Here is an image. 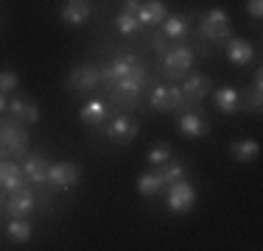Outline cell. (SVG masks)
<instances>
[{"instance_id":"cell-1","label":"cell","mask_w":263,"mask_h":251,"mask_svg":"<svg viewBox=\"0 0 263 251\" xmlns=\"http://www.w3.org/2000/svg\"><path fill=\"white\" fill-rule=\"evenodd\" d=\"M146 81H148V73H146V67L140 65V67H135L129 75H123V78L109 81V84H106V92H109L121 106H135Z\"/></svg>"},{"instance_id":"cell-2","label":"cell","mask_w":263,"mask_h":251,"mask_svg":"<svg viewBox=\"0 0 263 251\" xmlns=\"http://www.w3.org/2000/svg\"><path fill=\"white\" fill-rule=\"evenodd\" d=\"M31 140L23 129V123L11 120H0V154H11V156H23L28 151Z\"/></svg>"},{"instance_id":"cell-3","label":"cell","mask_w":263,"mask_h":251,"mask_svg":"<svg viewBox=\"0 0 263 251\" xmlns=\"http://www.w3.org/2000/svg\"><path fill=\"white\" fill-rule=\"evenodd\" d=\"M98 84H101V73H98V67L76 65L70 70V75H67V81H65V90L70 92V95H76V98H84V95H90Z\"/></svg>"},{"instance_id":"cell-4","label":"cell","mask_w":263,"mask_h":251,"mask_svg":"<svg viewBox=\"0 0 263 251\" xmlns=\"http://www.w3.org/2000/svg\"><path fill=\"white\" fill-rule=\"evenodd\" d=\"M199 36L208 42H224L230 39V14L224 9H210L199 20Z\"/></svg>"},{"instance_id":"cell-5","label":"cell","mask_w":263,"mask_h":251,"mask_svg":"<svg viewBox=\"0 0 263 251\" xmlns=\"http://www.w3.org/2000/svg\"><path fill=\"white\" fill-rule=\"evenodd\" d=\"M162 67H165L168 78H185L193 67V50L185 48V45L165 50V53H162Z\"/></svg>"},{"instance_id":"cell-6","label":"cell","mask_w":263,"mask_h":251,"mask_svg":"<svg viewBox=\"0 0 263 251\" xmlns=\"http://www.w3.org/2000/svg\"><path fill=\"white\" fill-rule=\"evenodd\" d=\"M48 184L59 187V190H70V187H76L81 181V168L76 162H53V165H48Z\"/></svg>"},{"instance_id":"cell-7","label":"cell","mask_w":263,"mask_h":251,"mask_svg":"<svg viewBox=\"0 0 263 251\" xmlns=\"http://www.w3.org/2000/svg\"><path fill=\"white\" fill-rule=\"evenodd\" d=\"M104 134L109 137L112 142H118V145H129V142L137 137V123L132 120L129 115H115L112 120L106 117V123H104Z\"/></svg>"},{"instance_id":"cell-8","label":"cell","mask_w":263,"mask_h":251,"mask_svg":"<svg viewBox=\"0 0 263 251\" xmlns=\"http://www.w3.org/2000/svg\"><path fill=\"white\" fill-rule=\"evenodd\" d=\"M193 204H196V190H193L185 179L174 181V184L168 187V210L171 212L185 215V212L193 210Z\"/></svg>"},{"instance_id":"cell-9","label":"cell","mask_w":263,"mask_h":251,"mask_svg":"<svg viewBox=\"0 0 263 251\" xmlns=\"http://www.w3.org/2000/svg\"><path fill=\"white\" fill-rule=\"evenodd\" d=\"M179 90H182L185 106H196L199 100H204L213 92V81H210V75H187Z\"/></svg>"},{"instance_id":"cell-10","label":"cell","mask_w":263,"mask_h":251,"mask_svg":"<svg viewBox=\"0 0 263 251\" xmlns=\"http://www.w3.org/2000/svg\"><path fill=\"white\" fill-rule=\"evenodd\" d=\"M152 106L160 112H174L179 106H185V98H182V90L174 84H162V87H154L152 90Z\"/></svg>"},{"instance_id":"cell-11","label":"cell","mask_w":263,"mask_h":251,"mask_svg":"<svg viewBox=\"0 0 263 251\" xmlns=\"http://www.w3.org/2000/svg\"><path fill=\"white\" fill-rule=\"evenodd\" d=\"M90 14H92L90 0H65V3H62V9H59L62 23L70 25V28H81Z\"/></svg>"},{"instance_id":"cell-12","label":"cell","mask_w":263,"mask_h":251,"mask_svg":"<svg viewBox=\"0 0 263 251\" xmlns=\"http://www.w3.org/2000/svg\"><path fill=\"white\" fill-rule=\"evenodd\" d=\"M9 112H11V117H14L17 123H23V126H31V123L40 120V106H36L31 98H26V95L11 98L9 100Z\"/></svg>"},{"instance_id":"cell-13","label":"cell","mask_w":263,"mask_h":251,"mask_svg":"<svg viewBox=\"0 0 263 251\" xmlns=\"http://www.w3.org/2000/svg\"><path fill=\"white\" fill-rule=\"evenodd\" d=\"M36 206V196L28 190V187H20V190H14L6 201V212H9L11 218H26L31 210Z\"/></svg>"},{"instance_id":"cell-14","label":"cell","mask_w":263,"mask_h":251,"mask_svg":"<svg viewBox=\"0 0 263 251\" xmlns=\"http://www.w3.org/2000/svg\"><path fill=\"white\" fill-rule=\"evenodd\" d=\"M135 67H140V59L132 56V53H121V56H115V59L109 61V67L101 73V81L109 84V81H115V78H123V75H129Z\"/></svg>"},{"instance_id":"cell-15","label":"cell","mask_w":263,"mask_h":251,"mask_svg":"<svg viewBox=\"0 0 263 251\" xmlns=\"http://www.w3.org/2000/svg\"><path fill=\"white\" fill-rule=\"evenodd\" d=\"M165 17H168V9L162 0H146V3H140V11H137V23L146 25V28L162 23Z\"/></svg>"},{"instance_id":"cell-16","label":"cell","mask_w":263,"mask_h":251,"mask_svg":"<svg viewBox=\"0 0 263 251\" xmlns=\"http://www.w3.org/2000/svg\"><path fill=\"white\" fill-rule=\"evenodd\" d=\"M26 176H23V168L14 165V162H0V187H6L9 193L20 190V187H28L26 184Z\"/></svg>"},{"instance_id":"cell-17","label":"cell","mask_w":263,"mask_h":251,"mask_svg":"<svg viewBox=\"0 0 263 251\" xmlns=\"http://www.w3.org/2000/svg\"><path fill=\"white\" fill-rule=\"evenodd\" d=\"M252 56H255V50L247 39H238V36H230L227 39V59L233 61V65L247 67L249 61H252Z\"/></svg>"},{"instance_id":"cell-18","label":"cell","mask_w":263,"mask_h":251,"mask_svg":"<svg viewBox=\"0 0 263 251\" xmlns=\"http://www.w3.org/2000/svg\"><path fill=\"white\" fill-rule=\"evenodd\" d=\"M177 129H179V134H182V137H187V140H199V137L208 134V123H204L196 112H185V115L179 117Z\"/></svg>"},{"instance_id":"cell-19","label":"cell","mask_w":263,"mask_h":251,"mask_svg":"<svg viewBox=\"0 0 263 251\" xmlns=\"http://www.w3.org/2000/svg\"><path fill=\"white\" fill-rule=\"evenodd\" d=\"M106 117H109V112H106V103H101V100H87L79 112V120L84 126H92V129H96V126H104Z\"/></svg>"},{"instance_id":"cell-20","label":"cell","mask_w":263,"mask_h":251,"mask_svg":"<svg viewBox=\"0 0 263 251\" xmlns=\"http://www.w3.org/2000/svg\"><path fill=\"white\" fill-rule=\"evenodd\" d=\"M213 100H216V106L221 112H227V115H233V112L241 109V95H238L235 87H218V90H213Z\"/></svg>"},{"instance_id":"cell-21","label":"cell","mask_w":263,"mask_h":251,"mask_svg":"<svg viewBox=\"0 0 263 251\" xmlns=\"http://www.w3.org/2000/svg\"><path fill=\"white\" fill-rule=\"evenodd\" d=\"M160 25H162V36L179 39V36H185L187 31H191V17L187 14H168Z\"/></svg>"},{"instance_id":"cell-22","label":"cell","mask_w":263,"mask_h":251,"mask_svg":"<svg viewBox=\"0 0 263 251\" xmlns=\"http://www.w3.org/2000/svg\"><path fill=\"white\" fill-rule=\"evenodd\" d=\"M258 154H260V142L258 140H235L233 145H230V156H233L235 162H241V165L258 159Z\"/></svg>"},{"instance_id":"cell-23","label":"cell","mask_w":263,"mask_h":251,"mask_svg":"<svg viewBox=\"0 0 263 251\" xmlns=\"http://www.w3.org/2000/svg\"><path fill=\"white\" fill-rule=\"evenodd\" d=\"M23 176H26L28 181H45L48 179V159L42 154H34V156H28L26 162H23Z\"/></svg>"},{"instance_id":"cell-24","label":"cell","mask_w":263,"mask_h":251,"mask_svg":"<svg viewBox=\"0 0 263 251\" xmlns=\"http://www.w3.org/2000/svg\"><path fill=\"white\" fill-rule=\"evenodd\" d=\"M6 232H9V237L17 243H28L31 235H34V229H31V223L26 218H11V221L6 223Z\"/></svg>"},{"instance_id":"cell-25","label":"cell","mask_w":263,"mask_h":251,"mask_svg":"<svg viewBox=\"0 0 263 251\" xmlns=\"http://www.w3.org/2000/svg\"><path fill=\"white\" fill-rule=\"evenodd\" d=\"M160 187H162L160 171H152V173L137 176V193H140V196H157Z\"/></svg>"},{"instance_id":"cell-26","label":"cell","mask_w":263,"mask_h":251,"mask_svg":"<svg viewBox=\"0 0 263 251\" xmlns=\"http://www.w3.org/2000/svg\"><path fill=\"white\" fill-rule=\"evenodd\" d=\"M185 173H187V168L182 165V162H171V159H168L165 165H160V179H162V184H174V181L185 179Z\"/></svg>"},{"instance_id":"cell-27","label":"cell","mask_w":263,"mask_h":251,"mask_svg":"<svg viewBox=\"0 0 263 251\" xmlns=\"http://www.w3.org/2000/svg\"><path fill=\"white\" fill-rule=\"evenodd\" d=\"M171 156H174V151H171V145H168V142H160V145H154L152 151H148V162H152L154 168L165 165Z\"/></svg>"},{"instance_id":"cell-28","label":"cell","mask_w":263,"mask_h":251,"mask_svg":"<svg viewBox=\"0 0 263 251\" xmlns=\"http://www.w3.org/2000/svg\"><path fill=\"white\" fill-rule=\"evenodd\" d=\"M260 106H263V75L258 70V73H255V84H252V98H249L247 109L249 112H260Z\"/></svg>"},{"instance_id":"cell-29","label":"cell","mask_w":263,"mask_h":251,"mask_svg":"<svg viewBox=\"0 0 263 251\" xmlns=\"http://www.w3.org/2000/svg\"><path fill=\"white\" fill-rule=\"evenodd\" d=\"M115 28L121 31V34H135L137 28H140V23H137V17L135 14H126V11H121V14L115 17Z\"/></svg>"},{"instance_id":"cell-30","label":"cell","mask_w":263,"mask_h":251,"mask_svg":"<svg viewBox=\"0 0 263 251\" xmlns=\"http://www.w3.org/2000/svg\"><path fill=\"white\" fill-rule=\"evenodd\" d=\"M17 87H20V75H17L14 70H3L0 73V92H14Z\"/></svg>"},{"instance_id":"cell-31","label":"cell","mask_w":263,"mask_h":251,"mask_svg":"<svg viewBox=\"0 0 263 251\" xmlns=\"http://www.w3.org/2000/svg\"><path fill=\"white\" fill-rule=\"evenodd\" d=\"M247 11L255 17V20H260L263 17V0H247Z\"/></svg>"},{"instance_id":"cell-32","label":"cell","mask_w":263,"mask_h":251,"mask_svg":"<svg viewBox=\"0 0 263 251\" xmlns=\"http://www.w3.org/2000/svg\"><path fill=\"white\" fill-rule=\"evenodd\" d=\"M123 11L137 17V11H140V0H123Z\"/></svg>"},{"instance_id":"cell-33","label":"cell","mask_w":263,"mask_h":251,"mask_svg":"<svg viewBox=\"0 0 263 251\" xmlns=\"http://www.w3.org/2000/svg\"><path fill=\"white\" fill-rule=\"evenodd\" d=\"M6 109H9V100H6V95L0 92V112H6Z\"/></svg>"}]
</instances>
